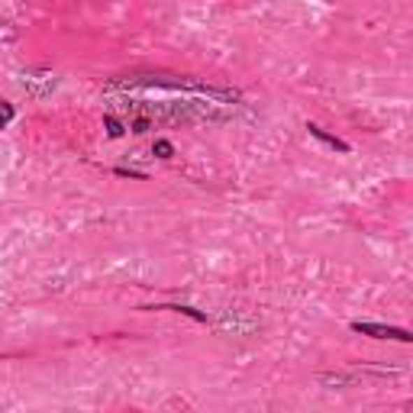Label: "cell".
I'll list each match as a JSON object with an SVG mask.
<instances>
[{"mask_svg":"<svg viewBox=\"0 0 413 413\" xmlns=\"http://www.w3.org/2000/svg\"><path fill=\"white\" fill-rule=\"evenodd\" d=\"M352 333H358V336H371V339H394V342H413L410 329H404V326H384V323H362V320H355V323H352Z\"/></svg>","mask_w":413,"mask_h":413,"instance_id":"obj_1","label":"cell"},{"mask_svg":"<svg viewBox=\"0 0 413 413\" xmlns=\"http://www.w3.org/2000/svg\"><path fill=\"white\" fill-rule=\"evenodd\" d=\"M17 85L23 87L29 97H49V94L55 91V75H49V71H23V75L17 78Z\"/></svg>","mask_w":413,"mask_h":413,"instance_id":"obj_2","label":"cell"},{"mask_svg":"<svg viewBox=\"0 0 413 413\" xmlns=\"http://www.w3.org/2000/svg\"><path fill=\"white\" fill-rule=\"evenodd\" d=\"M307 129H310V136L313 139H320L323 145H329V149H336V152H349V143H342L339 136H333V133H326L323 126H317V123H307Z\"/></svg>","mask_w":413,"mask_h":413,"instance_id":"obj_3","label":"cell"},{"mask_svg":"<svg viewBox=\"0 0 413 413\" xmlns=\"http://www.w3.org/2000/svg\"><path fill=\"white\" fill-rule=\"evenodd\" d=\"M155 310H175V313H184V317H191V320H197V323H207V313L194 310V307H187V304H165V307H155Z\"/></svg>","mask_w":413,"mask_h":413,"instance_id":"obj_4","label":"cell"},{"mask_svg":"<svg viewBox=\"0 0 413 413\" xmlns=\"http://www.w3.org/2000/svg\"><path fill=\"white\" fill-rule=\"evenodd\" d=\"M103 126H107V136H110V139H119V136L126 133V126H123L117 117H103Z\"/></svg>","mask_w":413,"mask_h":413,"instance_id":"obj_5","label":"cell"},{"mask_svg":"<svg viewBox=\"0 0 413 413\" xmlns=\"http://www.w3.org/2000/svg\"><path fill=\"white\" fill-rule=\"evenodd\" d=\"M13 117H17V110H13V103L0 101V129H7L10 123H13Z\"/></svg>","mask_w":413,"mask_h":413,"instance_id":"obj_6","label":"cell"},{"mask_svg":"<svg viewBox=\"0 0 413 413\" xmlns=\"http://www.w3.org/2000/svg\"><path fill=\"white\" fill-rule=\"evenodd\" d=\"M152 155H159V159H171V155H175V145H171L168 139H159V143L152 145Z\"/></svg>","mask_w":413,"mask_h":413,"instance_id":"obj_7","label":"cell"}]
</instances>
